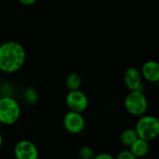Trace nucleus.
<instances>
[{"mask_svg": "<svg viewBox=\"0 0 159 159\" xmlns=\"http://www.w3.org/2000/svg\"><path fill=\"white\" fill-rule=\"evenodd\" d=\"M25 59V50L19 42L6 41L0 45V71L14 73L21 68Z\"/></svg>", "mask_w": 159, "mask_h": 159, "instance_id": "1", "label": "nucleus"}, {"mask_svg": "<svg viewBox=\"0 0 159 159\" xmlns=\"http://www.w3.org/2000/svg\"><path fill=\"white\" fill-rule=\"evenodd\" d=\"M20 106L19 102L10 96L0 97V124L12 126L18 122L20 116Z\"/></svg>", "mask_w": 159, "mask_h": 159, "instance_id": "2", "label": "nucleus"}, {"mask_svg": "<svg viewBox=\"0 0 159 159\" xmlns=\"http://www.w3.org/2000/svg\"><path fill=\"white\" fill-rule=\"evenodd\" d=\"M140 139L147 142L156 140L159 135V121L153 115H142L136 123L135 128Z\"/></svg>", "mask_w": 159, "mask_h": 159, "instance_id": "3", "label": "nucleus"}, {"mask_svg": "<svg viewBox=\"0 0 159 159\" xmlns=\"http://www.w3.org/2000/svg\"><path fill=\"white\" fill-rule=\"evenodd\" d=\"M126 111L132 116L140 117L147 112L148 101L143 91H129L124 100Z\"/></svg>", "mask_w": 159, "mask_h": 159, "instance_id": "4", "label": "nucleus"}, {"mask_svg": "<svg viewBox=\"0 0 159 159\" xmlns=\"http://www.w3.org/2000/svg\"><path fill=\"white\" fill-rule=\"evenodd\" d=\"M65 103L69 111L75 112H84L89 106L87 95L80 89L70 90L65 97Z\"/></svg>", "mask_w": 159, "mask_h": 159, "instance_id": "5", "label": "nucleus"}, {"mask_svg": "<svg viewBox=\"0 0 159 159\" xmlns=\"http://www.w3.org/2000/svg\"><path fill=\"white\" fill-rule=\"evenodd\" d=\"M16 159H38L39 152L36 145L30 140L19 141L13 149Z\"/></svg>", "mask_w": 159, "mask_h": 159, "instance_id": "6", "label": "nucleus"}, {"mask_svg": "<svg viewBox=\"0 0 159 159\" xmlns=\"http://www.w3.org/2000/svg\"><path fill=\"white\" fill-rule=\"evenodd\" d=\"M63 127L71 134H80L86 127L85 118L80 112L69 111L63 117Z\"/></svg>", "mask_w": 159, "mask_h": 159, "instance_id": "7", "label": "nucleus"}, {"mask_svg": "<svg viewBox=\"0 0 159 159\" xmlns=\"http://www.w3.org/2000/svg\"><path fill=\"white\" fill-rule=\"evenodd\" d=\"M124 83L129 91L140 90L143 91V77L141 71L138 70L136 67H128L123 75Z\"/></svg>", "mask_w": 159, "mask_h": 159, "instance_id": "8", "label": "nucleus"}, {"mask_svg": "<svg viewBox=\"0 0 159 159\" xmlns=\"http://www.w3.org/2000/svg\"><path fill=\"white\" fill-rule=\"evenodd\" d=\"M141 74L143 79L149 82H157L159 81V65L157 61H146L141 69Z\"/></svg>", "mask_w": 159, "mask_h": 159, "instance_id": "9", "label": "nucleus"}, {"mask_svg": "<svg viewBox=\"0 0 159 159\" xmlns=\"http://www.w3.org/2000/svg\"><path fill=\"white\" fill-rule=\"evenodd\" d=\"M129 149L130 150V152L138 159L146 157L148 153H149V151H150L149 142L138 138L134 142V143Z\"/></svg>", "mask_w": 159, "mask_h": 159, "instance_id": "10", "label": "nucleus"}, {"mask_svg": "<svg viewBox=\"0 0 159 159\" xmlns=\"http://www.w3.org/2000/svg\"><path fill=\"white\" fill-rule=\"evenodd\" d=\"M138 138L139 137L134 128H128L122 131V133L119 136V141L122 143V145H124L127 148H129Z\"/></svg>", "mask_w": 159, "mask_h": 159, "instance_id": "11", "label": "nucleus"}, {"mask_svg": "<svg viewBox=\"0 0 159 159\" xmlns=\"http://www.w3.org/2000/svg\"><path fill=\"white\" fill-rule=\"evenodd\" d=\"M65 83L69 90H76L80 88L82 84V79L77 73H71L67 76Z\"/></svg>", "mask_w": 159, "mask_h": 159, "instance_id": "12", "label": "nucleus"}, {"mask_svg": "<svg viewBox=\"0 0 159 159\" xmlns=\"http://www.w3.org/2000/svg\"><path fill=\"white\" fill-rule=\"evenodd\" d=\"M24 98L29 104L34 105L38 101V93L34 88L29 87L24 92Z\"/></svg>", "mask_w": 159, "mask_h": 159, "instance_id": "13", "label": "nucleus"}, {"mask_svg": "<svg viewBox=\"0 0 159 159\" xmlns=\"http://www.w3.org/2000/svg\"><path fill=\"white\" fill-rule=\"evenodd\" d=\"M94 156H95L94 150L89 145L82 146L78 151V157L80 159H92Z\"/></svg>", "mask_w": 159, "mask_h": 159, "instance_id": "14", "label": "nucleus"}, {"mask_svg": "<svg viewBox=\"0 0 159 159\" xmlns=\"http://www.w3.org/2000/svg\"><path fill=\"white\" fill-rule=\"evenodd\" d=\"M116 159H138L131 152L129 149H126V150H122L120 151Z\"/></svg>", "mask_w": 159, "mask_h": 159, "instance_id": "15", "label": "nucleus"}, {"mask_svg": "<svg viewBox=\"0 0 159 159\" xmlns=\"http://www.w3.org/2000/svg\"><path fill=\"white\" fill-rule=\"evenodd\" d=\"M92 159H116V157L109 153H101V154L95 155Z\"/></svg>", "mask_w": 159, "mask_h": 159, "instance_id": "16", "label": "nucleus"}, {"mask_svg": "<svg viewBox=\"0 0 159 159\" xmlns=\"http://www.w3.org/2000/svg\"><path fill=\"white\" fill-rule=\"evenodd\" d=\"M18 1L24 6H31L36 2V0H18Z\"/></svg>", "mask_w": 159, "mask_h": 159, "instance_id": "17", "label": "nucleus"}, {"mask_svg": "<svg viewBox=\"0 0 159 159\" xmlns=\"http://www.w3.org/2000/svg\"><path fill=\"white\" fill-rule=\"evenodd\" d=\"M2 145H3V136H2V134L0 133V149H1V147H2Z\"/></svg>", "mask_w": 159, "mask_h": 159, "instance_id": "18", "label": "nucleus"}, {"mask_svg": "<svg viewBox=\"0 0 159 159\" xmlns=\"http://www.w3.org/2000/svg\"><path fill=\"white\" fill-rule=\"evenodd\" d=\"M141 159H155V158H152V157H143V158H141Z\"/></svg>", "mask_w": 159, "mask_h": 159, "instance_id": "19", "label": "nucleus"}, {"mask_svg": "<svg viewBox=\"0 0 159 159\" xmlns=\"http://www.w3.org/2000/svg\"><path fill=\"white\" fill-rule=\"evenodd\" d=\"M81 1H87V0H81Z\"/></svg>", "mask_w": 159, "mask_h": 159, "instance_id": "20", "label": "nucleus"}]
</instances>
